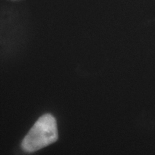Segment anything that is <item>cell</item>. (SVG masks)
Here are the masks:
<instances>
[{
  "mask_svg": "<svg viewBox=\"0 0 155 155\" xmlns=\"http://www.w3.org/2000/svg\"><path fill=\"white\" fill-rule=\"evenodd\" d=\"M12 1H17V0H12Z\"/></svg>",
  "mask_w": 155,
  "mask_h": 155,
  "instance_id": "7a4b0ae2",
  "label": "cell"
},
{
  "mask_svg": "<svg viewBox=\"0 0 155 155\" xmlns=\"http://www.w3.org/2000/svg\"><path fill=\"white\" fill-rule=\"evenodd\" d=\"M58 139L56 119L52 114L46 113L36 121L25 136L21 148L26 153H33L55 142Z\"/></svg>",
  "mask_w": 155,
  "mask_h": 155,
  "instance_id": "6da1fadb",
  "label": "cell"
}]
</instances>
